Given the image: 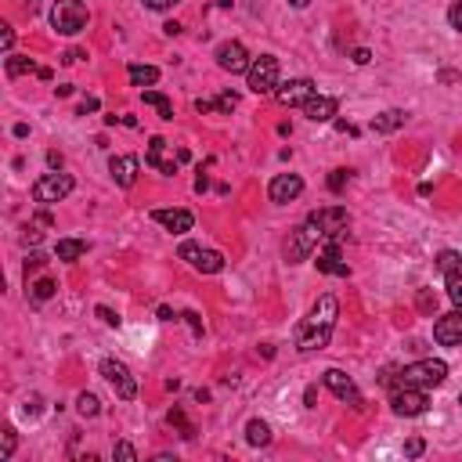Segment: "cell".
Returning a JSON list of instances; mask_svg holds the SVG:
<instances>
[{
    "instance_id": "11",
    "label": "cell",
    "mask_w": 462,
    "mask_h": 462,
    "mask_svg": "<svg viewBox=\"0 0 462 462\" xmlns=\"http://www.w3.org/2000/svg\"><path fill=\"white\" fill-rule=\"evenodd\" d=\"M213 58H217V66L224 69V73H231V76H238V73H245V69H250V54H245V47L238 44V40H224L221 47H217V54H213Z\"/></svg>"
},
{
    "instance_id": "22",
    "label": "cell",
    "mask_w": 462,
    "mask_h": 462,
    "mask_svg": "<svg viewBox=\"0 0 462 462\" xmlns=\"http://www.w3.org/2000/svg\"><path fill=\"white\" fill-rule=\"evenodd\" d=\"M83 253H87V242H83V238H61V242L54 245V257H58V260H66V264L80 260Z\"/></svg>"
},
{
    "instance_id": "40",
    "label": "cell",
    "mask_w": 462,
    "mask_h": 462,
    "mask_svg": "<svg viewBox=\"0 0 462 462\" xmlns=\"http://www.w3.org/2000/svg\"><path fill=\"white\" fill-rule=\"evenodd\" d=\"M87 112H98V98H83L80 102V116H87Z\"/></svg>"
},
{
    "instance_id": "43",
    "label": "cell",
    "mask_w": 462,
    "mask_h": 462,
    "mask_svg": "<svg viewBox=\"0 0 462 462\" xmlns=\"http://www.w3.org/2000/svg\"><path fill=\"white\" fill-rule=\"evenodd\" d=\"M303 401H307V408H315V401H318V390H315V387H307V394H303Z\"/></svg>"
},
{
    "instance_id": "50",
    "label": "cell",
    "mask_w": 462,
    "mask_h": 462,
    "mask_svg": "<svg viewBox=\"0 0 462 462\" xmlns=\"http://www.w3.org/2000/svg\"><path fill=\"white\" fill-rule=\"evenodd\" d=\"M217 4H221V8H231V0H217Z\"/></svg>"
},
{
    "instance_id": "7",
    "label": "cell",
    "mask_w": 462,
    "mask_h": 462,
    "mask_svg": "<svg viewBox=\"0 0 462 462\" xmlns=\"http://www.w3.org/2000/svg\"><path fill=\"white\" fill-rule=\"evenodd\" d=\"M73 188H76L73 177H69V174H61V170H54V174H44V177L33 184V199L44 202V206H51V202H61Z\"/></svg>"
},
{
    "instance_id": "2",
    "label": "cell",
    "mask_w": 462,
    "mask_h": 462,
    "mask_svg": "<svg viewBox=\"0 0 462 462\" xmlns=\"http://www.w3.org/2000/svg\"><path fill=\"white\" fill-rule=\"evenodd\" d=\"M90 22V11L83 0H54V8H51V25L58 29L61 37H76L83 33Z\"/></svg>"
},
{
    "instance_id": "32",
    "label": "cell",
    "mask_w": 462,
    "mask_h": 462,
    "mask_svg": "<svg viewBox=\"0 0 462 462\" xmlns=\"http://www.w3.org/2000/svg\"><path fill=\"white\" fill-rule=\"evenodd\" d=\"M347 181H351V170H332V174H329V188H332V192H344Z\"/></svg>"
},
{
    "instance_id": "23",
    "label": "cell",
    "mask_w": 462,
    "mask_h": 462,
    "mask_svg": "<svg viewBox=\"0 0 462 462\" xmlns=\"http://www.w3.org/2000/svg\"><path fill=\"white\" fill-rule=\"evenodd\" d=\"M245 441H250L253 448H267L271 444V426L264 419H250V426H245Z\"/></svg>"
},
{
    "instance_id": "28",
    "label": "cell",
    "mask_w": 462,
    "mask_h": 462,
    "mask_svg": "<svg viewBox=\"0 0 462 462\" xmlns=\"http://www.w3.org/2000/svg\"><path fill=\"white\" fill-rule=\"evenodd\" d=\"M166 423L181 430V437H184V441H192V437H195V426H192L188 419H184V412H181V408H170V412H166Z\"/></svg>"
},
{
    "instance_id": "34",
    "label": "cell",
    "mask_w": 462,
    "mask_h": 462,
    "mask_svg": "<svg viewBox=\"0 0 462 462\" xmlns=\"http://www.w3.org/2000/svg\"><path fill=\"white\" fill-rule=\"evenodd\" d=\"M15 444H18V437H15V430L8 426V430H4V448H0V458H11Z\"/></svg>"
},
{
    "instance_id": "51",
    "label": "cell",
    "mask_w": 462,
    "mask_h": 462,
    "mask_svg": "<svg viewBox=\"0 0 462 462\" xmlns=\"http://www.w3.org/2000/svg\"><path fill=\"white\" fill-rule=\"evenodd\" d=\"M458 405H462V394H458Z\"/></svg>"
},
{
    "instance_id": "14",
    "label": "cell",
    "mask_w": 462,
    "mask_h": 462,
    "mask_svg": "<svg viewBox=\"0 0 462 462\" xmlns=\"http://www.w3.org/2000/svg\"><path fill=\"white\" fill-rule=\"evenodd\" d=\"M434 340L441 347H462V307L451 315H441L434 325Z\"/></svg>"
},
{
    "instance_id": "21",
    "label": "cell",
    "mask_w": 462,
    "mask_h": 462,
    "mask_svg": "<svg viewBox=\"0 0 462 462\" xmlns=\"http://www.w3.org/2000/svg\"><path fill=\"white\" fill-rule=\"evenodd\" d=\"M401 127H405V112L401 109H387V112H379L372 119V130L376 134H394V130H401Z\"/></svg>"
},
{
    "instance_id": "27",
    "label": "cell",
    "mask_w": 462,
    "mask_h": 462,
    "mask_svg": "<svg viewBox=\"0 0 462 462\" xmlns=\"http://www.w3.org/2000/svg\"><path fill=\"white\" fill-rule=\"evenodd\" d=\"M76 412H80L83 419H95V415L102 412V401H98L95 394H87V390H83V394L76 397Z\"/></svg>"
},
{
    "instance_id": "1",
    "label": "cell",
    "mask_w": 462,
    "mask_h": 462,
    "mask_svg": "<svg viewBox=\"0 0 462 462\" xmlns=\"http://www.w3.org/2000/svg\"><path fill=\"white\" fill-rule=\"evenodd\" d=\"M336 318H340V303H336V296H322L315 303L311 318H307L296 332V347L307 354V351H322L329 347L332 340V329H336Z\"/></svg>"
},
{
    "instance_id": "8",
    "label": "cell",
    "mask_w": 462,
    "mask_h": 462,
    "mask_svg": "<svg viewBox=\"0 0 462 462\" xmlns=\"http://www.w3.org/2000/svg\"><path fill=\"white\" fill-rule=\"evenodd\" d=\"M307 221H311V224L322 231V238H344V235H347V224H351V217H347V209H344V206L315 209Z\"/></svg>"
},
{
    "instance_id": "24",
    "label": "cell",
    "mask_w": 462,
    "mask_h": 462,
    "mask_svg": "<svg viewBox=\"0 0 462 462\" xmlns=\"http://www.w3.org/2000/svg\"><path fill=\"white\" fill-rule=\"evenodd\" d=\"M127 76H130V83H134V87H141V90H145V87H152V83L159 80V69H156V66H130V69H127Z\"/></svg>"
},
{
    "instance_id": "15",
    "label": "cell",
    "mask_w": 462,
    "mask_h": 462,
    "mask_svg": "<svg viewBox=\"0 0 462 462\" xmlns=\"http://www.w3.org/2000/svg\"><path fill=\"white\" fill-rule=\"evenodd\" d=\"M274 98H279V105L293 109V105H303L307 98H315V83L311 80H289V83H279V90H274Z\"/></svg>"
},
{
    "instance_id": "4",
    "label": "cell",
    "mask_w": 462,
    "mask_h": 462,
    "mask_svg": "<svg viewBox=\"0 0 462 462\" xmlns=\"http://www.w3.org/2000/svg\"><path fill=\"white\" fill-rule=\"evenodd\" d=\"M448 379V365L437 361V358H426V361H415V365H405V372H401V383L408 387H437Z\"/></svg>"
},
{
    "instance_id": "26",
    "label": "cell",
    "mask_w": 462,
    "mask_h": 462,
    "mask_svg": "<svg viewBox=\"0 0 462 462\" xmlns=\"http://www.w3.org/2000/svg\"><path fill=\"white\" fill-rule=\"evenodd\" d=\"M145 105H152L159 112V119H174V105H170V98H163L159 90H145Z\"/></svg>"
},
{
    "instance_id": "42",
    "label": "cell",
    "mask_w": 462,
    "mask_h": 462,
    "mask_svg": "<svg viewBox=\"0 0 462 462\" xmlns=\"http://www.w3.org/2000/svg\"><path fill=\"white\" fill-rule=\"evenodd\" d=\"M0 44H4V51H11V44H15V33H11V25H4V33H0Z\"/></svg>"
},
{
    "instance_id": "38",
    "label": "cell",
    "mask_w": 462,
    "mask_h": 462,
    "mask_svg": "<svg viewBox=\"0 0 462 462\" xmlns=\"http://www.w3.org/2000/svg\"><path fill=\"white\" fill-rule=\"evenodd\" d=\"M235 105H238V98H235V95H221V98H217V112H231Z\"/></svg>"
},
{
    "instance_id": "35",
    "label": "cell",
    "mask_w": 462,
    "mask_h": 462,
    "mask_svg": "<svg viewBox=\"0 0 462 462\" xmlns=\"http://www.w3.org/2000/svg\"><path fill=\"white\" fill-rule=\"evenodd\" d=\"M44 264H47V257H44V253H33V257H29V260H25V274H33V271H40Z\"/></svg>"
},
{
    "instance_id": "13",
    "label": "cell",
    "mask_w": 462,
    "mask_h": 462,
    "mask_svg": "<svg viewBox=\"0 0 462 462\" xmlns=\"http://www.w3.org/2000/svg\"><path fill=\"white\" fill-rule=\"evenodd\" d=\"M300 192H303V177H300V174H279V177H274V181L267 184L271 202H279V206H286V202L300 199Z\"/></svg>"
},
{
    "instance_id": "45",
    "label": "cell",
    "mask_w": 462,
    "mask_h": 462,
    "mask_svg": "<svg viewBox=\"0 0 462 462\" xmlns=\"http://www.w3.org/2000/svg\"><path fill=\"white\" fill-rule=\"evenodd\" d=\"M206 188H209V177L199 174V177H195V192H206Z\"/></svg>"
},
{
    "instance_id": "19",
    "label": "cell",
    "mask_w": 462,
    "mask_h": 462,
    "mask_svg": "<svg viewBox=\"0 0 462 462\" xmlns=\"http://www.w3.org/2000/svg\"><path fill=\"white\" fill-rule=\"evenodd\" d=\"M138 170H141V159H138V156H116V159L109 163V174H112V181L119 184V188H130V184L138 181Z\"/></svg>"
},
{
    "instance_id": "9",
    "label": "cell",
    "mask_w": 462,
    "mask_h": 462,
    "mask_svg": "<svg viewBox=\"0 0 462 462\" xmlns=\"http://www.w3.org/2000/svg\"><path fill=\"white\" fill-rule=\"evenodd\" d=\"M102 376L112 383V390L123 397V401H134V397H138V379L130 376V368L123 365V361L105 358V361H102Z\"/></svg>"
},
{
    "instance_id": "30",
    "label": "cell",
    "mask_w": 462,
    "mask_h": 462,
    "mask_svg": "<svg viewBox=\"0 0 462 462\" xmlns=\"http://www.w3.org/2000/svg\"><path fill=\"white\" fill-rule=\"evenodd\" d=\"M448 300H451L455 307H462V267L448 274Z\"/></svg>"
},
{
    "instance_id": "36",
    "label": "cell",
    "mask_w": 462,
    "mask_h": 462,
    "mask_svg": "<svg viewBox=\"0 0 462 462\" xmlns=\"http://www.w3.org/2000/svg\"><path fill=\"white\" fill-rule=\"evenodd\" d=\"M423 448H426V444H423V437H412V441L405 444V455H408V458H419V455H423Z\"/></svg>"
},
{
    "instance_id": "10",
    "label": "cell",
    "mask_w": 462,
    "mask_h": 462,
    "mask_svg": "<svg viewBox=\"0 0 462 462\" xmlns=\"http://www.w3.org/2000/svg\"><path fill=\"white\" fill-rule=\"evenodd\" d=\"M181 260H188L199 274H217V271H224V257H221L217 250H202V245H195V242H184V245H181Z\"/></svg>"
},
{
    "instance_id": "47",
    "label": "cell",
    "mask_w": 462,
    "mask_h": 462,
    "mask_svg": "<svg viewBox=\"0 0 462 462\" xmlns=\"http://www.w3.org/2000/svg\"><path fill=\"white\" fill-rule=\"evenodd\" d=\"M184 318H188V325H192L195 332H202V322H199V315H192V311H188V315H184Z\"/></svg>"
},
{
    "instance_id": "25",
    "label": "cell",
    "mask_w": 462,
    "mask_h": 462,
    "mask_svg": "<svg viewBox=\"0 0 462 462\" xmlns=\"http://www.w3.org/2000/svg\"><path fill=\"white\" fill-rule=\"evenodd\" d=\"M4 69H8V76H11V80H15V76H25V73H40V69L33 66V58H22V54H8Z\"/></svg>"
},
{
    "instance_id": "5",
    "label": "cell",
    "mask_w": 462,
    "mask_h": 462,
    "mask_svg": "<svg viewBox=\"0 0 462 462\" xmlns=\"http://www.w3.org/2000/svg\"><path fill=\"white\" fill-rule=\"evenodd\" d=\"M426 405H430V397H426L423 387H408V383H401V387L390 394V408H394V415H401V419H415V415H423Z\"/></svg>"
},
{
    "instance_id": "33",
    "label": "cell",
    "mask_w": 462,
    "mask_h": 462,
    "mask_svg": "<svg viewBox=\"0 0 462 462\" xmlns=\"http://www.w3.org/2000/svg\"><path fill=\"white\" fill-rule=\"evenodd\" d=\"M112 455H116V458H123V462H134V458H138L134 444H127V441H119V444L112 448Z\"/></svg>"
},
{
    "instance_id": "41",
    "label": "cell",
    "mask_w": 462,
    "mask_h": 462,
    "mask_svg": "<svg viewBox=\"0 0 462 462\" xmlns=\"http://www.w3.org/2000/svg\"><path fill=\"white\" fill-rule=\"evenodd\" d=\"M98 318H102L105 325H119V318H116V315L109 311V307H98Z\"/></svg>"
},
{
    "instance_id": "31",
    "label": "cell",
    "mask_w": 462,
    "mask_h": 462,
    "mask_svg": "<svg viewBox=\"0 0 462 462\" xmlns=\"http://www.w3.org/2000/svg\"><path fill=\"white\" fill-rule=\"evenodd\" d=\"M437 267H441L444 274H451V271H458V267H462V253H455V250H444V253L437 257Z\"/></svg>"
},
{
    "instance_id": "29",
    "label": "cell",
    "mask_w": 462,
    "mask_h": 462,
    "mask_svg": "<svg viewBox=\"0 0 462 462\" xmlns=\"http://www.w3.org/2000/svg\"><path fill=\"white\" fill-rule=\"evenodd\" d=\"M54 289H58V286H54V279H37L33 286H29V296H33L37 303H44V300H51V296H54Z\"/></svg>"
},
{
    "instance_id": "49",
    "label": "cell",
    "mask_w": 462,
    "mask_h": 462,
    "mask_svg": "<svg viewBox=\"0 0 462 462\" xmlns=\"http://www.w3.org/2000/svg\"><path fill=\"white\" fill-rule=\"evenodd\" d=\"M289 4H293V8H307V0H289Z\"/></svg>"
},
{
    "instance_id": "39",
    "label": "cell",
    "mask_w": 462,
    "mask_h": 462,
    "mask_svg": "<svg viewBox=\"0 0 462 462\" xmlns=\"http://www.w3.org/2000/svg\"><path fill=\"white\" fill-rule=\"evenodd\" d=\"M174 4H177V0H145V8H152V11H166Z\"/></svg>"
},
{
    "instance_id": "16",
    "label": "cell",
    "mask_w": 462,
    "mask_h": 462,
    "mask_svg": "<svg viewBox=\"0 0 462 462\" xmlns=\"http://www.w3.org/2000/svg\"><path fill=\"white\" fill-rule=\"evenodd\" d=\"M145 163L148 166H156L159 174H177V166H181V159L177 156H170V145L163 141V138H152V145H148V152H145Z\"/></svg>"
},
{
    "instance_id": "18",
    "label": "cell",
    "mask_w": 462,
    "mask_h": 462,
    "mask_svg": "<svg viewBox=\"0 0 462 462\" xmlns=\"http://www.w3.org/2000/svg\"><path fill=\"white\" fill-rule=\"evenodd\" d=\"M152 221L163 224V228H166V231H174V235L192 231V224H195V217H192L188 209H152Z\"/></svg>"
},
{
    "instance_id": "3",
    "label": "cell",
    "mask_w": 462,
    "mask_h": 462,
    "mask_svg": "<svg viewBox=\"0 0 462 462\" xmlns=\"http://www.w3.org/2000/svg\"><path fill=\"white\" fill-rule=\"evenodd\" d=\"M245 80H250L253 95H274V90H279V58L274 54L253 58L250 69H245Z\"/></svg>"
},
{
    "instance_id": "20",
    "label": "cell",
    "mask_w": 462,
    "mask_h": 462,
    "mask_svg": "<svg viewBox=\"0 0 462 462\" xmlns=\"http://www.w3.org/2000/svg\"><path fill=\"white\" fill-rule=\"evenodd\" d=\"M303 116L311 123H329L336 116V98H325V95H315L303 102Z\"/></svg>"
},
{
    "instance_id": "37",
    "label": "cell",
    "mask_w": 462,
    "mask_h": 462,
    "mask_svg": "<svg viewBox=\"0 0 462 462\" xmlns=\"http://www.w3.org/2000/svg\"><path fill=\"white\" fill-rule=\"evenodd\" d=\"M448 22H451V29H462V0H458V4H451Z\"/></svg>"
},
{
    "instance_id": "12",
    "label": "cell",
    "mask_w": 462,
    "mask_h": 462,
    "mask_svg": "<svg viewBox=\"0 0 462 462\" xmlns=\"http://www.w3.org/2000/svg\"><path fill=\"white\" fill-rule=\"evenodd\" d=\"M325 387L340 397V401H347V405H354V408H361L365 401H361V394H358V387H354V379L347 376V372H340V368H325Z\"/></svg>"
},
{
    "instance_id": "44",
    "label": "cell",
    "mask_w": 462,
    "mask_h": 462,
    "mask_svg": "<svg viewBox=\"0 0 462 462\" xmlns=\"http://www.w3.org/2000/svg\"><path fill=\"white\" fill-rule=\"evenodd\" d=\"M368 58H372V54H368L365 47H358V51H354V61H358V66H368Z\"/></svg>"
},
{
    "instance_id": "17",
    "label": "cell",
    "mask_w": 462,
    "mask_h": 462,
    "mask_svg": "<svg viewBox=\"0 0 462 462\" xmlns=\"http://www.w3.org/2000/svg\"><path fill=\"white\" fill-rule=\"evenodd\" d=\"M315 264H318L322 274H336V279H347V274H351V267H347V260H344V253H340V242H336V238L318 253Z\"/></svg>"
},
{
    "instance_id": "46",
    "label": "cell",
    "mask_w": 462,
    "mask_h": 462,
    "mask_svg": "<svg viewBox=\"0 0 462 462\" xmlns=\"http://www.w3.org/2000/svg\"><path fill=\"white\" fill-rule=\"evenodd\" d=\"M47 163H51V170H61V156H58V152H47Z\"/></svg>"
},
{
    "instance_id": "6",
    "label": "cell",
    "mask_w": 462,
    "mask_h": 462,
    "mask_svg": "<svg viewBox=\"0 0 462 462\" xmlns=\"http://www.w3.org/2000/svg\"><path fill=\"white\" fill-rule=\"evenodd\" d=\"M318 238H322V231H318L311 221H303L300 228H293V231H289V238H286V260H289V264L307 260V257L315 253Z\"/></svg>"
},
{
    "instance_id": "48",
    "label": "cell",
    "mask_w": 462,
    "mask_h": 462,
    "mask_svg": "<svg viewBox=\"0 0 462 462\" xmlns=\"http://www.w3.org/2000/svg\"><path fill=\"white\" fill-rule=\"evenodd\" d=\"M159 318H163V322H174V318H177V315H174V311H170V307H159Z\"/></svg>"
}]
</instances>
